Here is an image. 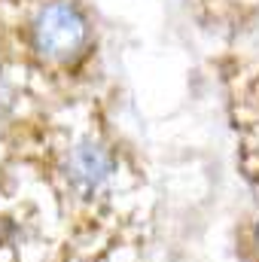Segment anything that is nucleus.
Listing matches in <instances>:
<instances>
[{
    "label": "nucleus",
    "instance_id": "nucleus-1",
    "mask_svg": "<svg viewBox=\"0 0 259 262\" xmlns=\"http://www.w3.org/2000/svg\"><path fill=\"white\" fill-rule=\"evenodd\" d=\"M89 37L85 15L70 3V0H55L43 6L34 18V46L40 55L52 61H67L82 52Z\"/></svg>",
    "mask_w": 259,
    "mask_h": 262
},
{
    "label": "nucleus",
    "instance_id": "nucleus-3",
    "mask_svg": "<svg viewBox=\"0 0 259 262\" xmlns=\"http://www.w3.org/2000/svg\"><path fill=\"white\" fill-rule=\"evenodd\" d=\"M256 247H259V226H256Z\"/></svg>",
    "mask_w": 259,
    "mask_h": 262
},
{
    "label": "nucleus",
    "instance_id": "nucleus-2",
    "mask_svg": "<svg viewBox=\"0 0 259 262\" xmlns=\"http://www.w3.org/2000/svg\"><path fill=\"white\" fill-rule=\"evenodd\" d=\"M110 171H113L110 152H107L104 146L92 143V140L79 143V146L67 156V180L73 183L76 192H85V195H89V192L101 189V186L107 183Z\"/></svg>",
    "mask_w": 259,
    "mask_h": 262
}]
</instances>
